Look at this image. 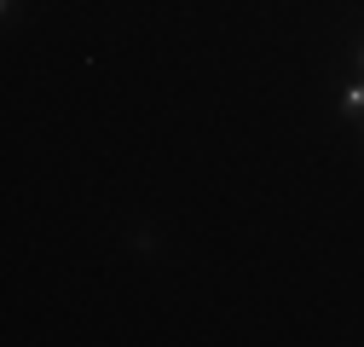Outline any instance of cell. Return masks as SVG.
<instances>
[{
  "mask_svg": "<svg viewBox=\"0 0 364 347\" xmlns=\"http://www.w3.org/2000/svg\"><path fill=\"white\" fill-rule=\"evenodd\" d=\"M341 116L347 122H364V81H353L347 93H341Z\"/></svg>",
  "mask_w": 364,
  "mask_h": 347,
  "instance_id": "obj_1",
  "label": "cell"
},
{
  "mask_svg": "<svg viewBox=\"0 0 364 347\" xmlns=\"http://www.w3.org/2000/svg\"><path fill=\"white\" fill-rule=\"evenodd\" d=\"M358 58H364V41H358Z\"/></svg>",
  "mask_w": 364,
  "mask_h": 347,
  "instance_id": "obj_2",
  "label": "cell"
}]
</instances>
